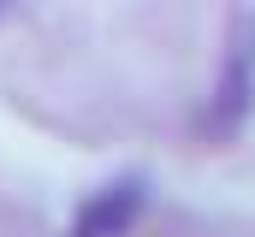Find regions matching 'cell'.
I'll return each instance as SVG.
<instances>
[{
	"label": "cell",
	"mask_w": 255,
	"mask_h": 237,
	"mask_svg": "<svg viewBox=\"0 0 255 237\" xmlns=\"http://www.w3.org/2000/svg\"><path fill=\"white\" fill-rule=\"evenodd\" d=\"M136 214H142V178H119L77 208V237H125Z\"/></svg>",
	"instance_id": "obj_2"
},
{
	"label": "cell",
	"mask_w": 255,
	"mask_h": 237,
	"mask_svg": "<svg viewBox=\"0 0 255 237\" xmlns=\"http://www.w3.org/2000/svg\"><path fill=\"white\" fill-rule=\"evenodd\" d=\"M250 113H255V12H232L220 77L208 89V107H202V136L208 142H232Z\"/></svg>",
	"instance_id": "obj_1"
},
{
	"label": "cell",
	"mask_w": 255,
	"mask_h": 237,
	"mask_svg": "<svg viewBox=\"0 0 255 237\" xmlns=\"http://www.w3.org/2000/svg\"><path fill=\"white\" fill-rule=\"evenodd\" d=\"M0 12H6V0H0Z\"/></svg>",
	"instance_id": "obj_3"
}]
</instances>
